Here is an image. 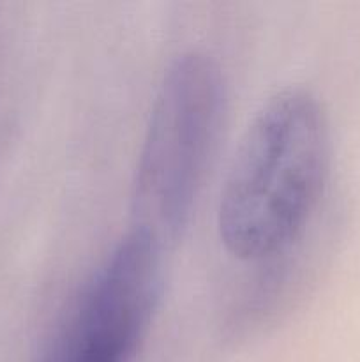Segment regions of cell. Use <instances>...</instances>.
Masks as SVG:
<instances>
[{
	"label": "cell",
	"instance_id": "1",
	"mask_svg": "<svg viewBox=\"0 0 360 362\" xmlns=\"http://www.w3.org/2000/svg\"><path fill=\"white\" fill-rule=\"evenodd\" d=\"M330 127L302 87L272 94L232 159L217 207L221 244L246 264L267 262L302 237L330 172Z\"/></svg>",
	"mask_w": 360,
	"mask_h": 362
},
{
	"label": "cell",
	"instance_id": "2",
	"mask_svg": "<svg viewBox=\"0 0 360 362\" xmlns=\"http://www.w3.org/2000/svg\"><path fill=\"white\" fill-rule=\"evenodd\" d=\"M226 85L208 53L191 49L166 69L133 180V228L162 247L184 235L221 133Z\"/></svg>",
	"mask_w": 360,
	"mask_h": 362
},
{
	"label": "cell",
	"instance_id": "3",
	"mask_svg": "<svg viewBox=\"0 0 360 362\" xmlns=\"http://www.w3.org/2000/svg\"><path fill=\"white\" fill-rule=\"evenodd\" d=\"M162 251L131 228L80 290L41 362H134L161 299Z\"/></svg>",
	"mask_w": 360,
	"mask_h": 362
}]
</instances>
